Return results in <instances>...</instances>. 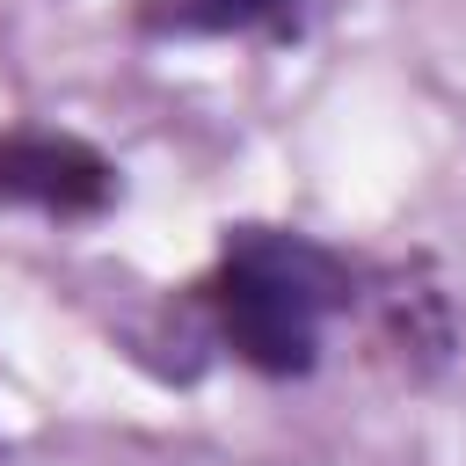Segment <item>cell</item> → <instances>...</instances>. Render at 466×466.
<instances>
[{"label": "cell", "mask_w": 466, "mask_h": 466, "mask_svg": "<svg viewBox=\"0 0 466 466\" xmlns=\"http://www.w3.org/2000/svg\"><path fill=\"white\" fill-rule=\"evenodd\" d=\"M371 269L306 233V226H269V218H240L218 233V255L197 284H182V299L197 306L204 335L218 357H233L240 371L269 379V386H306L328 357V328L371 306Z\"/></svg>", "instance_id": "cell-1"}, {"label": "cell", "mask_w": 466, "mask_h": 466, "mask_svg": "<svg viewBox=\"0 0 466 466\" xmlns=\"http://www.w3.org/2000/svg\"><path fill=\"white\" fill-rule=\"evenodd\" d=\"M116 204H124V167L95 138L51 124H0V211L87 226L109 218Z\"/></svg>", "instance_id": "cell-2"}, {"label": "cell", "mask_w": 466, "mask_h": 466, "mask_svg": "<svg viewBox=\"0 0 466 466\" xmlns=\"http://www.w3.org/2000/svg\"><path fill=\"white\" fill-rule=\"evenodd\" d=\"M124 22L146 44H262V51H291V44H306L313 7L306 0H131Z\"/></svg>", "instance_id": "cell-3"}]
</instances>
